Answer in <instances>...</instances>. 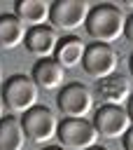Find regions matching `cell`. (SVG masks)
<instances>
[{
  "mask_svg": "<svg viewBox=\"0 0 133 150\" xmlns=\"http://www.w3.org/2000/svg\"><path fill=\"white\" fill-rule=\"evenodd\" d=\"M89 38H93V42H103V45H112L119 38H124L126 30V14L119 5L112 2H100L93 5L86 23H84Z\"/></svg>",
  "mask_w": 133,
  "mask_h": 150,
  "instance_id": "1",
  "label": "cell"
},
{
  "mask_svg": "<svg viewBox=\"0 0 133 150\" xmlns=\"http://www.w3.org/2000/svg\"><path fill=\"white\" fill-rule=\"evenodd\" d=\"M37 96H40L37 84L33 82L30 75H23V73H16V75L7 77L2 82V89H0V98H2L5 110L9 115H16V117H21L30 108H35Z\"/></svg>",
  "mask_w": 133,
  "mask_h": 150,
  "instance_id": "2",
  "label": "cell"
},
{
  "mask_svg": "<svg viewBox=\"0 0 133 150\" xmlns=\"http://www.w3.org/2000/svg\"><path fill=\"white\" fill-rule=\"evenodd\" d=\"M56 138L63 150H89L96 145L98 131L89 117H63Z\"/></svg>",
  "mask_w": 133,
  "mask_h": 150,
  "instance_id": "3",
  "label": "cell"
},
{
  "mask_svg": "<svg viewBox=\"0 0 133 150\" xmlns=\"http://www.w3.org/2000/svg\"><path fill=\"white\" fill-rule=\"evenodd\" d=\"M58 122L61 120L56 117V112H51V108L40 105V103L35 108H30L28 112L21 115V127L26 131V138L33 141V143H37V145H44L51 138H56Z\"/></svg>",
  "mask_w": 133,
  "mask_h": 150,
  "instance_id": "4",
  "label": "cell"
},
{
  "mask_svg": "<svg viewBox=\"0 0 133 150\" xmlns=\"http://www.w3.org/2000/svg\"><path fill=\"white\" fill-rule=\"evenodd\" d=\"M56 105L63 117H89L93 112V91L84 82H70L58 91Z\"/></svg>",
  "mask_w": 133,
  "mask_h": 150,
  "instance_id": "5",
  "label": "cell"
},
{
  "mask_svg": "<svg viewBox=\"0 0 133 150\" xmlns=\"http://www.w3.org/2000/svg\"><path fill=\"white\" fill-rule=\"evenodd\" d=\"M91 7L86 0H56L49 9V23L56 30H77L86 23Z\"/></svg>",
  "mask_w": 133,
  "mask_h": 150,
  "instance_id": "6",
  "label": "cell"
},
{
  "mask_svg": "<svg viewBox=\"0 0 133 150\" xmlns=\"http://www.w3.org/2000/svg\"><path fill=\"white\" fill-rule=\"evenodd\" d=\"M117 66H119V56L112 45H103V42L86 45L84 61H82V68L86 70V75H91L96 80H105L117 73Z\"/></svg>",
  "mask_w": 133,
  "mask_h": 150,
  "instance_id": "7",
  "label": "cell"
},
{
  "mask_svg": "<svg viewBox=\"0 0 133 150\" xmlns=\"http://www.w3.org/2000/svg\"><path fill=\"white\" fill-rule=\"evenodd\" d=\"M93 127L98 131V136L103 138H124V134L133 127L128 112L124 105H100L96 112H93Z\"/></svg>",
  "mask_w": 133,
  "mask_h": 150,
  "instance_id": "8",
  "label": "cell"
},
{
  "mask_svg": "<svg viewBox=\"0 0 133 150\" xmlns=\"http://www.w3.org/2000/svg\"><path fill=\"white\" fill-rule=\"evenodd\" d=\"M58 40H61V35L56 33V28H54L51 23H44V26L28 28L23 45H26L28 54L37 56V61H40V59H51V56L56 54Z\"/></svg>",
  "mask_w": 133,
  "mask_h": 150,
  "instance_id": "9",
  "label": "cell"
},
{
  "mask_svg": "<svg viewBox=\"0 0 133 150\" xmlns=\"http://www.w3.org/2000/svg\"><path fill=\"white\" fill-rule=\"evenodd\" d=\"M33 82L37 84V89H47V91H54V89H63L65 84V68L51 56V59H40L35 61L33 66V73H30Z\"/></svg>",
  "mask_w": 133,
  "mask_h": 150,
  "instance_id": "10",
  "label": "cell"
},
{
  "mask_svg": "<svg viewBox=\"0 0 133 150\" xmlns=\"http://www.w3.org/2000/svg\"><path fill=\"white\" fill-rule=\"evenodd\" d=\"M96 91L103 101V105H124V101L128 103L131 98V87H128V80L124 75H110L105 80H98L96 84Z\"/></svg>",
  "mask_w": 133,
  "mask_h": 150,
  "instance_id": "11",
  "label": "cell"
},
{
  "mask_svg": "<svg viewBox=\"0 0 133 150\" xmlns=\"http://www.w3.org/2000/svg\"><path fill=\"white\" fill-rule=\"evenodd\" d=\"M84 52H86V42L77 35H63L58 40V47H56V54L54 59L68 70V68H75L84 61Z\"/></svg>",
  "mask_w": 133,
  "mask_h": 150,
  "instance_id": "12",
  "label": "cell"
},
{
  "mask_svg": "<svg viewBox=\"0 0 133 150\" xmlns=\"http://www.w3.org/2000/svg\"><path fill=\"white\" fill-rule=\"evenodd\" d=\"M28 28L14 12L0 14V49H14L26 40Z\"/></svg>",
  "mask_w": 133,
  "mask_h": 150,
  "instance_id": "13",
  "label": "cell"
},
{
  "mask_svg": "<svg viewBox=\"0 0 133 150\" xmlns=\"http://www.w3.org/2000/svg\"><path fill=\"white\" fill-rule=\"evenodd\" d=\"M49 9L51 5L44 0H19L14 5V14L23 21V26L35 28V26H44L49 21Z\"/></svg>",
  "mask_w": 133,
  "mask_h": 150,
  "instance_id": "14",
  "label": "cell"
},
{
  "mask_svg": "<svg viewBox=\"0 0 133 150\" xmlns=\"http://www.w3.org/2000/svg\"><path fill=\"white\" fill-rule=\"evenodd\" d=\"M26 141L28 138L21 127V117L5 115L0 120V150H23Z\"/></svg>",
  "mask_w": 133,
  "mask_h": 150,
  "instance_id": "15",
  "label": "cell"
},
{
  "mask_svg": "<svg viewBox=\"0 0 133 150\" xmlns=\"http://www.w3.org/2000/svg\"><path fill=\"white\" fill-rule=\"evenodd\" d=\"M124 35H126V40L133 45V14L126 16V30H124Z\"/></svg>",
  "mask_w": 133,
  "mask_h": 150,
  "instance_id": "16",
  "label": "cell"
},
{
  "mask_svg": "<svg viewBox=\"0 0 133 150\" xmlns=\"http://www.w3.org/2000/svg\"><path fill=\"white\" fill-rule=\"evenodd\" d=\"M121 143H124V150H133V127H131V129L124 134Z\"/></svg>",
  "mask_w": 133,
  "mask_h": 150,
  "instance_id": "17",
  "label": "cell"
},
{
  "mask_svg": "<svg viewBox=\"0 0 133 150\" xmlns=\"http://www.w3.org/2000/svg\"><path fill=\"white\" fill-rule=\"evenodd\" d=\"M126 112H128V117H131V122H133V94H131V98H128V103H126Z\"/></svg>",
  "mask_w": 133,
  "mask_h": 150,
  "instance_id": "18",
  "label": "cell"
},
{
  "mask_svg": "<svg viewBox=\"0 0 133 150\" xmlns=\"http://www.w3.org/2000/svg\"><path fill=\"white\" fill-rule=\"evenodd\" d=\"M42 150H63L61 145H47V148H42Z\"/></svg>",
  "mask_w": 133,
  "mask_h": 150,
  "instance_id": "19",
  "label": "cell"
},
{
  "mask_svg": "<svg viewBox=\"0 0 133 150\" xmlns=\"http://www.w3.org/2000/svg\"><path fill=\"white\" fill-rule=\"evenodd\" d=\"M89 150H110V148H105V145H98V143H96V145H93V148H89Z\"/></svg>",
  "mask_w": 133,
  "mask_h": 150,
  "instance_id": "20",
  "label": "cell"
},
{
  "mask_svg": "<svg viewBox=\"0 0 133 150\" xmlns=\"http://www.w3.org/2000/svg\"><path fill=\"white\" fill-rule=\"evenodd\" d=\"M128 70H131V75H133V54H131V59H128Z\"/></svg>",
  "mask_w": 133,
  "mask_h": 150,
  "instance_id": "21",
  "label": "cell"
},
{
  "mask_svg": "<svg viewBox=\"0 0 133 150\" xmlns=\"http://www.w3.org/2000/svg\"><path fill=\"white\" fill-rule=\"evenodd\" d=\"M5 117V105H2V98H0V120Z\"/></svg>",
  "mask_w": 133,
  "mask_h": 150,
  "instance_id": "22",
  "label": "cell"
},
{
  "mask_svg": "<svg viewBox=\"0 0 133 150\" xmlns=\"http://www.w3.org/2000/svg\"><path fill=\"white\" fill-rule=\"evenodd\" d=\"M0 89H2V70H0Z\"/></svg>",
  "mask_w": 133,
  "mask_h": 150,
  "instance_id": "23",
  "label": "cell"
}]
</instances>
